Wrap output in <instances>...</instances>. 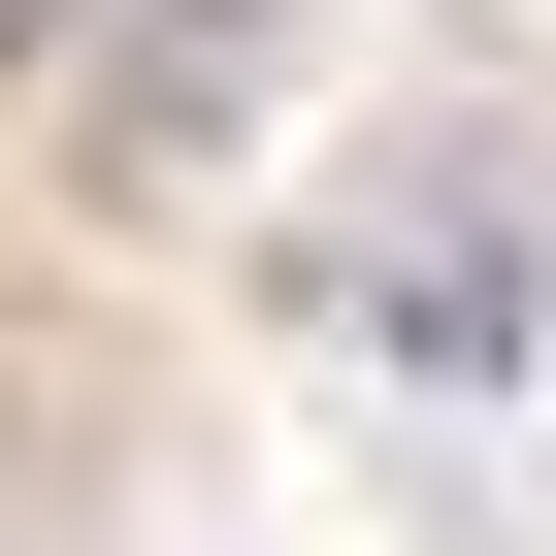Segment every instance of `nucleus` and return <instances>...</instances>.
<instances>
[{
    "label": "nucleus",
    "instance_id": "3",
    "mask_svg": "<svg viewBox=\"0 0 556 556\" xmlns=\"http://www.w3.org/2000/svg\"><path fill=\"white\" fill-rule=\"evenodd\" d=\"M99 34H131V0H0V99H34V66H99Z\"/></svg>",
    "mask_w": 556,
    "mask_h": 556
},
{
    "label": "nucleus",
    "instance_id": "2",
    "mask_svg": "<svg viewBox=\"0 0 556 556\" xmlns=\"http://www.w3.org/2000/svg\"><path fill=\"white\" fill-rule=\"evenodd\" d=\"M262 66H295V0H131V34L66 66V164L164 229V197H229V164H262Z\"/></svg>",
    "mask_w": 556,
    "mask_h": 556
},
{
    "label": "nucleus",
    "instance_id": "1",
    "mask_svg": "<svg viewBox=\"0 0 556 556\" xmlns=\"http://www.w3.org/2000/svg\"><path fill=\"white\" fill-rule=\"evenodd\" d=\"M295 328L393 361V393H491V361H523V229H491V197H328V229H295Z\"/></svg>",
    "mask_w": 556,
    "mask_h": 556
}]
</instances>
